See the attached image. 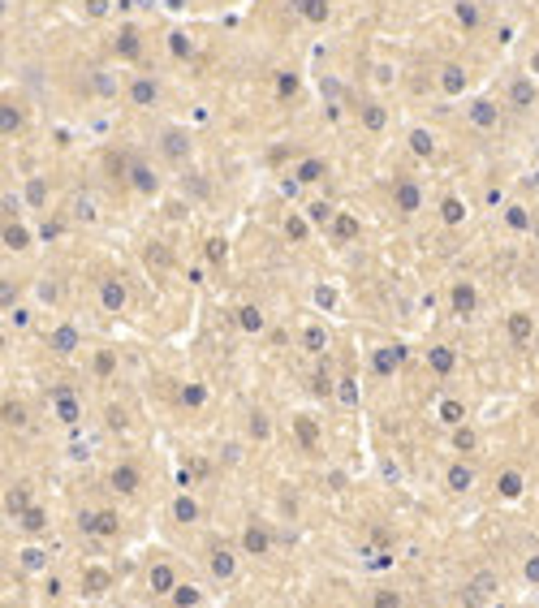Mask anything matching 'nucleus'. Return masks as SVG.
<instances>
[{
	"instance_id": "1",
	"label": "nucleus",
	"mask_w": 539,
	"mask_h": 608,
	"mask_svg": "<svg viewBox=\"0 0 539 608\" xmlns=\"http://www.w3.org/2000/svg\"><path fill=\"white\" fill-rule=\"evenodd\" d=\"M78 526H82L87 535H95V539H113V535L121 531V518H117L113 509H82V514H78Z\"/></svg>"
},
{
	"instance_id": "2",
	"label": "nucleus",
	"mask_w": 539,
	"mask_h": 608,
	"mask_svg": "<svg viewBox=\"0 0 539 608\" xmlns=\"http://www.w3.org/2000/svg\"><path fill=\"white\" fill-rule=\"evenodd\" d=\"M216 582H233L238 578V552L229 543H211V561H207Z\"/></svg>"
},
{
	"instance_id": "3",
	"label": "nucleus",
	"mask_w": 539,
	"mask_h": 608,
	"mask_svg": "<svg viewBox=\"0 0 539 608\" xmlns=\"http://www.w3.org/2000/svg\"><path fill=\"white\" fill-rule=\"evenodd\" d=\"M496 591H501V578L483 570V574H474V578L462 587V599H466V604H492Z\"/></svg>"
},
{
	"instance_id": "4",
	"label": "nucleus",
	"mask_w": 539,
	"mask_h": 608,
	"mask_svg": "<svg viewBox=\"0 0 539 608\" xmlns=\"http://www.w3.org/2000/svg\"><path fill=\"white\" fill-rule=\"evenodd\" d=\"M393 207H397L401 216H414V211H423V182H414V177H401V182L393 186Z\"/></svg>"
},
{
	"instance_id": "5",
	"label": "nucleus",
	"mask_w": 539,
	"mask_h": 608,
	"mask_svg": "<svg viewBox=\"0 0 539 608\" xmlns=\"http://www.w3.org/2000/svg\"><path fill=\"white\" fill-rule=\"evenodd\" d=\"M108 487L121 492V496H134V492L143 487V470H138L134 462H117L113 470H108Z\"/></svg>"
},
{
	"instance_id": "6",
	"label": "nucleus",
	"mask_w": 539,
	"mask_h": 608,
	"mask_svg": "<svg viewBox=\"0 0 539 608\" xmlns=\"http://www.w3.org/2000/svg\"><path fill=\"white\" fill-rule=\"evenodd\" d=\"M52 414H57V423L74 427V423L82 419V402H78V393H70V389H57V393H52Z\"/></svg>"
},
{
	"instance_id": "7",
	"label": "nucleus",
	"mask_w": 539,
	"mask_h": 608,
	"mask_svg": "<svg viewBox=\"0 0 539 608\" xmlns=\"http://www.w3.org/2000/svg\"><path fill=\"white\" fill-rule=\"evenodd\" d=\"M242 552H246V557H267V552H272V535H267L263 522H246V531H242Z\"/></svg>"
},
{
	"instance_id": "8",
	"label": "nucleus",
	"mask_w": 539,
	"mask_h": 608,
	"mask_svg": "<svg viewBox=\"0 0 539 608\" xmlns=\"http://www.w3.org/2000/svg\"><path fill=\"white\" fill-rule=\"evenodd\" d=\"M173 587H177V570H173L169 561H155V565L147 570V591H151V595H165V599H169Z\"/></svg>"
},
{
	"instance_id": "9",
	"label": "nucleus",
	"mask_w": 539,
	"mask_h": 608,
	"mask_svg": "<svg viewBox=\"0 0 539 608\" xmlns=\"http://www.w3.org/2000/svg\"><path fill=\"white\" fill-rule=\"evenodd\" d=\"M505 328H509V341H513L518 350H526V341L535 337V319H530L526 311H509V315H505Z\"/></svg>"
},
{
	"instance_id": "10",
	"label": "nucleus",
	"mask_w": 539,
	"mask_h": 608,
	"mask_svg": "<svg viewBox=\"0 0 539 608\" xmlns=\"http://www.w3.org/2000/svg\"><path fill=\"white\" fill-rule=\"evenodd\" d=\"M155 99H160V82H155L151 74H138V78L130 82V104H134V108H155Z\"/></svg>"
},
{
	"instance_id": "11",
	"label": "nucleus",
	"mask_w": 539,
	"mask_h": 608,
	"mask_svg": "<svg viewBox=\"0 0 539 608\" xmlns=\"http://www.w3.org/2000/svg\"><path fill=\"white\" fill-rule=\"evenodd\" d=\"M48 350L52 354H74L78 350V324H61V328H52V337H48Z\"/></svg>"
},
{
	"instance_id": "12",
	"label": "nucleus",
	"mask_w": 539,
	"mask_h": 608,
	"mask_svg": "<svg viewBox=\"0 0 539 608\" xmlns=\"http://www.w3.org/2000/svg\"><path fill=\"white\" fill-rule=\"evenodd\" d=\"M113 52H117L121 61H138V57H143V39H138V31H134V26H121L117 39H113Z\"/></svg>"
},
{
	"instance_id": "13",
	"label": "nucleus",
	"mask_w": 539,
	"mask_h": 608,
	"mask_svg": "<svg viewBox=\"0 0 539 608\" xmlns=\"http://www.w3.org/2000/svg\"><path fill=\"white\" fill-rule=\"evenodd\" d=\"M449 302H453V311H457V315H474V306H479V289H474L470 281H453Z\"/></svg>"
},
{
	"instance_id": "14",
	"label": "nucleus",
	"mask_w": 539,
	"mask_h": 608,
	"mask_svg": "<svg viewBox=\"0 0 539 608\" xmlns=\"http://www.w3.org/2000/svg\"><path fill=\"white\" fill-rule=\"evenodd\" d=\"M126 298H130V294H126V281H117V276H108V281L99 285V306H104V311L117 315V311L126 306Z\"/></svg>"
},
{
	"instance_id": "15",
	"label": "nucleus",
	"mask_w": 539,
	"mask_h": 608,
	"mask_svg": "<svg viewBox=\"0 0 539 608\" xmlns=\"http://www.w3.org/2000/svg\"><path fill=\"white\" fill-rule=\"evenodd\" d=\"M358 117H362V130H367V134H384V130H389V108L375 104V99L358 108Z\"/></svg>"
},
{
	"instance_id": "16",
	"label": "nucleus",
	"mask_w": 539,
	"mask_h": 608,
	"mask_svg": "<svg viewBox=\"0 0 539 608\" xmlns=\"http://www.w3.org/2000/svg\"><path fill=\"white\" fill-rule=\"evenodd\" d=\"M294 436H298L302 453H319V423H315V419L298 414V419H294Z\"/></svg>"
},
{
	"instance_id": "17",
	"label": "nucleus",
	"mask_w": 539,
	"mask_h": 608,
	"mask_svg": "<svg viewBox=\"0 0 539 608\" xmlns=\"http://www.w3.org/2000/svg\"><path fill=\"white\" fill-rule=\"evenodd\" d=\"M406 363V350L401 346H384V350H375V375H397V367Z\"/></svg>"
},
{
	"instance_id": "18",
	"label": "nucleus",
	"mask_w": 539,
	"mask_h": 608,
	"mask_svg": "<svg viewBox=\"0 0 539 608\" xmlns=\"http://www.w3.org/2000/svg\"><path fill=\"white\" fill-rule=\"evenodd\" d=\"M427 367L436 371V375H453V371H457V350H449V346H431V350H427Z\"/></svg>"
},
{
	"instance_id": "19",
	"label": "nucleus",
	"mask_w": 539,
	"mask_h": 608,
	"mask_svg": "<svg viewBox=\"0 0 539 608\" xmlns=\"http://www.w3.org/2000/svg\"><path fill=\"white\" fill-rule=\"evenodd\" d=\"M130 186L147 199L160 194V177H155V169H147V164H130Z\"/></svg>"
},
{
	"instance_id": "20",
	"label": "nucleus",
	"mask_w": 539,
	"mask_h": 608,
	"mask_svg": "<svg viewBox=\"0 0 539 608\" xmlns=\"http://www.w3.org/2000/svg\"><path fill=\"white\" fill-rule=\"evenodd\" d=\"M522 487H526V475H522V470H513V466H509V470H501V475H496V492L505 496V501H518Z\"/></svg>"
},
{
	"instance_id": "21",
	"label": "nucleus",
	"mask_w": 539,
	"mask_h": 608,
	"mask_svg": "<svg viewBox=\"0 0 539 608\" xmlns=\"http://www.w3.org/2000/svg\"><path fill=\"white\" fill-rule=\"evenodd\" d=\"M470 121H474L479 130H496V121H501L496 104H492V99H474V104H470Z\"/></svg>"
},
{
	"instance_id": "22",
	"label": "nucleus",
	"mask_w": 539,
	"mask_h": 608,
	"mask_svg": "<svg viewBox=\"0 0 539 608\" xmlns=\"http://www.w3.org/2000/svg\"><path fill=\"white\" fill-rule=\"evenodd\" d=\"M26 509H30V487H26V483H13V487L5 492V514H9V518H22Z\"/></svg>"
},
{
	"instance_id": "23",
	"label": "nucleus",
	"mask_w": 539,
	"mask_h": 608,
	"mask_svg": "<svg viewBox=\"0 0 539 608\" xmlns=\"http://www.w3.org/2000/svg\"><path fill=\"white\" fill-rule=\"evenodd\" d=\"M333 238L337 242H354L358 238V216L354 211H337L333 216Z\"/></svg>"
},
{
	"instance_id": "24",
	"label": "nucleus",
	"mask_w": 539,
	"mask_h": 608,
	"mask_svg": "<svg viewBox=\"0 0 539 608\" xmlns=\"http://www.w3.org/2000/svg\"><path fill=\"white\" fill-rule=\"evenodd\" d=\"M440 91H445L449 99L462 95V91H466V70H462V65H445V70H440Z\"/></svg>"
},
{
	"instance_id": "25",
	"label": "nucleus",
	"mask_w": 539,
	"mask_h": 608,
	"mask_svg": "<svg viewBox=\"0 0 539 608\" xmlns=\"http://www.w3.org/2000/svg\"><path fill=\"white\" fill-rule=\"evenodd\" d=\"M535 104V82L530 78H513L509 82V108H530Z\"/></svg>"
},
{
	"instance_id": "26",
	"label": "nucleus",
	"mask_w": 539,
	"mask_h": 608,
	"mask_svg": "<svg viewBox=\"0 0 539 608\" xmlns=\"http://www.w3.org/2000/svg\"><path fill=\"white\" fill-rule=\"evenodd\" d=\"M445 483H449V492H470L474 470H470L466 462H453V466H449V475H445Z\"/></svg>"
},
{
	"instance_id": "27",
	"label": "nucleus",
	"mask_w": 539,
	"mask_h": 608,
	"mask_svg": "<svg viewBox=\"0 0 539 608\" xmlns=\"http://www.w3.org/2000/svg\"><path fill=\"white\" fill-rule=\"evenodd\" d=\"M453 449H457V453H474V449H479V431H474L470 423H457V427H453Z\"/></svg>"
},
{
	"instance_id": "28",
	"label": "nucleus",
	"mask_w": 539,
	"mask_h": 608,
	"mask_svg": "<svg viewBox=\"0 0 539 608\" xmlns=\"http://www.w3.org/2000/svg\"><path fill=\"white\" fill-rule=\"evenodd\" d=\"M18 526L26 531V535H43L48 531V509H39V505H30L22 518H18Z\"/></svg>"
},
{
	"instance_id": "29",
	"label": "nucleus",
	"mask_w": 539,
	"mask_h": 608,
	"mask_svg": "<svg viewBox=\"0 0 539 608\" xmlns=\"http://www.w3.org/2000/svg\"><path fill=\"white\" fill-rule=\"evenodd\" d=\"M323 173H328V169H323V160H302L298 169H294V182H302V186H315Z\"/></svg>"
},
{
	"instance_id": "30",
	"label": "nucleus",
	"mask_w": 539,
	"mask_h": 608,
	"mask_svg": "<svg viewBox=\"0 0 539 608\" xmlns=\"http://www.w3.org/2000/svg\"><path fill=\"white\" fill-rule=\"evenodd\" d=\"M165 151H169V160H186L190 155V138L182 130H165Z\"/></svg>"
},
{
	"instance_id": "31",
	"label": "nucleus",
	"mask_w": 539,
	"mask_h": 608,
	"mask_svg": "<svg viewBox=\"0 0 539 608\" xmlns=\"http://www.w3.org/2000/svg\"><path fill=\"white\" fill-rule=\"evenodd\" d=\"M238 328H242V333H263L267 319H263L259 306H242V311H238Z\"/></svg>"
},
{
	"instance_id": "32",
	"label": "nucleus",
	"mask_w": 539,
	"mask_h": 608,
	"mask_svg": "<svg viewBox=\"0 0 539 608\" xmlns=\"http://www.w3.org/2000/svg\"><path fill=\"white\" fill-rule=\"evenodd\" d=\"M173 518L177 522H199V501H194L190 492H182L177 501H173Z\"/></svg>"
},
{
	"instance_id": "33",
	"label": "nucleus",
	"mask_w": 539,
	"mask_h": 608,
	"mask_svg": "<svg viewBox=\"0 0 539 608\" xmlns=\"http://www.w3.org/2000/svg\"><path fill=\"white\" fill-rule=\"evenodd\" d=\"M306 22H328V0H294Z\"/></svg>"
},
{
	"instance_id": "34",
	"label": "nucleus",
	"mask_w": 539,
	"mask_h": 608,
	"mask_svg": "<svg viewBox=\"0 0 539 608\" xmlns=\"http://www.w3.org/2000/svg\"><path fill=\"white\" fill-rule=\"evenodd\" d=\"M440 220H445V225H462V220H466V203H462L457 194H449V199L440 203Z\"/></svg>"
},
{
	"instance_id": "35",
	"label": "nucleus",
	"mask_w": 539,
	"mask_h": 608,
	"mask_svg": "<svg viewBox=\"0 0 539 608\" xmlns=\"http://www.w3.org/2000/svg\"><path fill=\"white\" fill-rule=\"evenodd\" d=\"M453 22H457L462 31H474V26H479V9L470 5V0H457V5H453Z\"/></svg>"
},
{
	"instance_id": "36",
	"label": "nucleus",
	"mask_w": 539,
	"mask_h": 608,
	"mask_svg": "<svg viewBox=\"0 0 539 608\" xmlns=\"http://www.w3.org/2000/svg\"><path fill=\"white\" fill-rule=\"evenodd\" d=\"M302 346H306L311 354H323V350H328V333H323L319 324H306V333H302Z\"/></svg>"
},
{
	"instance_id": "37",
	"label": "nucleus",
	"mask_w": 539,
	"mask_h": 608,
	"mask_svg": "<svg viewBox=\"0 0 539 608\" xmlns=\"http://www.w3.org/2000/svg\"><path fill=\"white\" fill-rule=\"evenodd\" d=\"M108 582H113V578H108V570L95 565V570H87V578H82V591H87V595H104Z\"/></svg>"
},
{
	"instance_id": "38",
	"label": "nucleus",
	"mask_w": 539,
	"mask_h": 608,
	"mask_svg": "<svg viewBox=\"0 0 539 608\" xmlns=\"http://www.w3.org/2000/svg\"><path fill=\"white\" fill-rule=\"evenodd\" d=\"M169 604H177V608H182V604H186V608H190V604H203V591L190 587V582H177L173 595H169Z\"/></svg>"
},
{
	"instance_id": "39",
	"label": "nucleus",
	"mask_w": 539,
	"mask_h": 608,
	"mask_svg": "<svg viewBox=\"0 0 539 608\" xmlns=\"http://www.w3.org/2000/svg\"><path fill=\"white\" fill-rule=\"evenodd\" d=\"M410 151H414V155H423V160H427V155H436V138H431L427 130H410Z\"/></svg>"
},
{
	"instance_id": "40",
	"label": "nucleus",
	"mask_w": 539,
	"mask_h": 608,
	"mask_svg": "<svg viewBox=\"0 0 539 608\" xmlns=\"http://www.w3.org/2000/svg\"><path fill=\"white\" fill-rule=\"evenodd\" d=\"M333 216H337V207H333V203H323V199L306 203V220H311V225H328Z\"/></svg>"
},
{
	"instance_id": "41",
	"label": "nucleus",
	"mask_w": 539,
	"mask_h": 608,
	"mask_svg": "<svg viewBox=\"0 0 539 608\" xmlns=\"http://www.w3.org/2000/svg\"><path fill=\"white\" fill-rule=\"evenodd\" d=\"M5 246H9V250H26V246H30V233L18 225V220H9V225H5Z\"/></svg>"
},
{
	"instance_id": "42",
	"label": "nucleus",
	"mask_w": 539,
	"mask_h": 608,
	"mask_svg": "<svg viewBox=\"0 0 539 608\" xmlns=\"http://www.w3.org/2000/svg\"><path fill=\"white\" fill-rule=\"evenodd\" d=\"M177 397H182V406H186V410H199V406L207 402V389H203V384H182V393H177Z\"/></svg>"
},
{
	"instance_id": "43",
	"label": "nucleus",
	"mask_w": 539,
	"mask_h": 608,
	"mask_svg": "<svg viewBox=\"0 0 539 608\" xmlns=\"http://www.w3.org/2000/svg\"><path fill=\"white\" fill-rule=\"evenodd\" d=\"M440 423H449V427H457V423H466V406L462 402H440Z\"/></svg>"
},
{
	"instance_id": "44",
	"label": "nucleus",
	"mask_w": 539,
	"mask_h": 608,
	"mask_svg": "<svg viewBox=\"0 0 539 608\" xmlns=\"http://www.w3.org/2000/svg\"><path fill=\"white\" fill-rule=\"evenodd\" d=\"M22 570H30V574L48 570V552H43V548H26V552H22Z\"/></svg>"
},
{
	"instance_id": "45",
	"label": "nucleus",
	"mask_w": 539,
	"mask_h": 608,
	"mask_svg": "<svg viewBox=\"0 0 539 608\" xmlns=\"http://www.w3.org/2000/svg\"><path fill=\"white\" fill-rule=\"evenodd\" d=\"M91 82H95V95H99V99H113V95H117V78H108V70H95Z\"/></svg>"
},
{
	"instance_id": "46",
	"label": "nucleus",
	"mask_w": 539,
	"mask_h": 608,
	"mask_svg": "<svg viewBox=\"0 0 539 608\" xmlns=\"http://www.w3.org/2000/svg\"><path fill=\"white\" fill-rule=\"evenodd\" d=\"M0 414H5V427H26V406L22 402H5Z\"/></svg>"
},
{
	"instance_id": "47",
	"label": "nucleus",
	"mask_w": 539,
	"mask_h": 608,
	"mask_svg": "<svg viewBox=\"0 0 539 608\" xmlns=\"http://www.w3.org/2000/svg\"><path fill=\"white\" fill-rule=\"evenodd\" d=\"M113 371H117V354H113V350H99V354H95V375L108 380Z\"/></svg>"
},
{
	"instance_id": "48",
	"label": "nucleus",
	"mask_w": 539,
	"mask_h": 608,
	"mask_svg": "<svg viewBox=\"0 0 539 608\" xmlns=\"http://www.w3.org/2000/svg\"><path fill=\"white\" fill-rule=\"evenodd\" d=\"M26 203H30V207H43V203H48V182L30 177V182H26Z\"/></svg>"
},
{
	"instance_id": "49",
	"label": "nucleus",
	"mask_w": 539,
	"mask_h": 608,
	"mask_svg": "<svg viewBox=\"0 0 539 608\" xmlns=\"http://www.w3.org/2000/svg\"><path fill=\"white\" fill-rule=\"evenodd\" d=\"M169 52H173V57H194V43H190V35L173 31V35H169Z\"/></svg>"
},
{
	"instance_id": "50",
	"label": "nucleus",
	"mask_w": 539,
	"mask_h": 608,
	"mask_svg": "<svg viewBox=\"0 0 539 608\" xmlns=\"http://www.w3.org/2000/svg\"><path fill=\"white\" fill-rule=\"evenodd\" d=\"M306 233H311V229H306L302 216H285V238H289V242H306Z\"/></svg>"
},
{
	"instance_id": "51",
	"label": "nucleus",
	"mask_w": 539,
	"mask_h": 608,
	"mask_svg": "<svg viewBox=\"0 0 539 608\" xmlns=\"http://www.w3.org/2000/svg\"><path fill=\"white\" fill-rule=\"evenodd\" d=\"M0 130H5V134H18V130H22V113H18L13 104H5V113H0Z\"/></svg>"
},
{
	"instance_id": "52",
	"label": "nucleus",
	"mask_w": 539,
	"mask_h": 608,
	"mask_svg": "<svg viewBox=\"0 0 539 608\" xmlns=\"http://www.w3.org/2000/svg\"><path fill=\"white\" fill-rule=\"evenodd\" d=\"M143 259H147V263H155V267H169V263H173V255L160 246V242H151V246L143 250Z\"/></svg>"
},
{
	"instance_id": "53",
	"label": "nucleus",
	"mask_w": 539,
	"mask_h": 608,
	"mask_svg": "<svg viewBox=\"0 0 539 608\" xmlns=\"http://www.w3.org/2000/svg\"><path fill=\"white\" fill-rule=\"evenodd\" d=\"M337 397H341V406H358V384L345 375V380H337Z\"/></svg>"
},
{
	"instance_id": "54",
	"label": "nucleus",
	"mask_w": 539,
	"mask_h": 608,
	"mask_svg": "<svg viewBox=\"0 0 539 608\" xmlns=\"http://www.w3.org/2000/svg\"><path fill=\"white\" fill-rule=\"evenodd\" d=\"M250 436H255V440H267V436H272V423H267V414H263V410H255V414H250Z\"/></svg>"
},
{
	"instance_id": "55",
	"label": "nucleus",
	"mask_w": 539,
	"mask_h": 608,
	"mask_svg": "<svg viewBox=\"0 0 539 608\" xmlns=\"http://www.w3.org/2000/svg\"><path fill=\"white\" fill-rule=\"evenodd\" d=\"M505 220H509V229H526V225H530L526 207H518V203H509V207H505Z\"/></svg>"
},
{
	"instance_id": "56",
	"label": "nucleus",
	"mask_w": 539,
	"mask_h": 608,
	"mask_svg": "<svg viewBox=\"0 0 539 608\" xmlns=\"http://www.w3.org/2000/svg\"><path fill=\"white\" fill-rule=\"evenodd\" d=\"M315 306H323V311H333V306H337V294H333L328 285H319V289H315Z\"/></svg>"
},
{
	"instance_id": "57",
	"label": "nucleus",
	"mask_w": 539,
	"mask_h": 608,
	"mask_svg": "<svg viewBox=\"0 0 539 608\" xmlns=\"http://www.w3.org/2000/svg\"><path fill=\"white\" fill-rule=\"evenodd\" d=\"M522 578H526L530 587H539V557H526V561H522Z\"/></svg>"
},
{
	"instance_id": "58",
	"label": "nucleus",
	"mask_w": 539,
	"mask_h": 608,
	"mask_svg": "<svg viewBox=\"0 0 539 608\" xmlns=\"http://www.w3.org/2000/svg\"><path fill=\"white\" fill-rule=\"evenodd\" d=\"M311 393H319V397H328V393H333V380H328V375H323V371H319V375L311 380Z\"/></svg>"
},
{
	"instance_id": "59",
	"label": "nucleus",
	"mask_w": 539,
	"mask_h": 608,
	"mask_svg": "<svg viewBox=\"0 0 539 608\" xmlns=\"http://www.w3.org/2000/svg\"><path fill=\"white\" fill-rule=\"evenodd\" d=\"M108 5L113 0H87V18H108Z\"/></svg>"
},
{
	"instance_id": "60",
	"label": "nucleus",
	"mask_w": 539,
	"mask_h": 608,
	"mask_svg": "<svg viewBox=\"0 0 539 608\" xmlns=\"http://www.w3.org/2000/svg\"><path fill=\"white\" fill-rule=\"evenodd\" d=\"M277 91H281V95H298V78H294V74H281V78H277Z\"/></svg>"
},
{
	"instance_id": "61",
	"label": "nucleus",
	"mask_w": 539,
	"mask_h": 608,
	"mask_svg": "<svg viewBox=\"0 0 539 608\" xmlns=\"http://www.w3.org/2000/svg\"><path fill=\"white\" fill-rule=\"evenodd\" d=\"M207 259L221 263V259H225V242H207Z\"/></svg>"
},
{
	"instance_id": "62",
	"label": "nucleus",
	"mask_w": 539,
	"mask_h": 608,
	"mask_svg": "<svg viewBox=\"0 0 539 608\" xmlns=\"http://www.w3.org/2000/svg\"><path fill=\"white\" fill-rule=\"evenodd\" d=\"M375 604H380V608L389 604V608H393V604H401V595H397V591H389V595H375Z\"/></svg>"
},
{
	"instance_id": "63",
	"label": "nucleus",
	"mask_w": 539,
	"mask_h": 608,
	"mask_svg": "<svg viewBox=\"0 0 539 608\" xmlns=\"http://www.w3.org/2000/svg\"><path fill=\"white\" fill-rule=\"evenodd\" d=\"M526 74H530V78H539V48L530 52V61H526Z\"/></svg>"
},
{
	"instance_id": "64",
	"label": "nucleus",
	"mask_w": 539,
	"mask_h": 608,
	"mask_svg": "<svg viewBox=\"0 0 539 608\" xmlns=\"http://www.w3.org/2000/svg\"><path fill=\"white\" fill-rule=\"evenodd\" d=\"M43 5H61V0H43Z\"/></svg>"
}]
</instances>
